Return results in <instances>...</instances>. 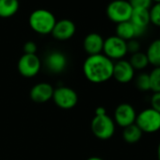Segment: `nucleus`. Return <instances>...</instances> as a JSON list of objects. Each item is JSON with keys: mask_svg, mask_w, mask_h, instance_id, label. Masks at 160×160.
<instances>
[{"mask_svg": "<svg viewBox=\"0 0 160 160\" xmlns=\"http://www.w3.org/2000/svg\"><path fill=\"white\" fill-rule=\"evenodd\" d=\"M54 90L55 89L51 84L46 82H41L31 88L29 97L33 102L45 103L52 99Z\"/></svg>", "mask_w": 160, "mask_h": 160, "instance_id": "nucleus-14", "label": "nucleus"}, {"mask_svg": "<svg viewBox=\"0 0 160 160\" xmlns=\"http://www.w3.org/2000/svg\"><path fill=\"white\" fill-rule=\"evenodd\" d=\"M116 36L121 38L122 40L125 41V42H128L132 39H137L136 38L135 27L133 26V24L130 21L117 24Z\"/></svg>", "mask_w": 160, "mask_h": 160, "instance_id": "nucleus-18", "label": "nucleus"}, {"mask_svg": "<svg viewBox=\"0 0 160 160\" xmlns=\"http://www.w3.org/2000/svg\"><path fill=\"white\" fill-rule=\"evenodd\" d=\"M75 24L69 19H61L56 22L55 27L51 32V35L58 41L70 40L75 33Z\"/></svg>", "mask_w": 160, "mask_h": 160, "instance_id": "nucleus-13", "label": "nucleus"}, {"mask_svg": "<svg viewBox=\"0 0 160 160\" xmlns=\"http://www.w3.org/2000/svg\"><path fill=\"white\" fill-rule=\"evenodd\" d=\"M135 78V86L140 92H148L150 89V76L147 72H139Z\"/></svg>", "mask_w": 160, "mask_h": 160, "instance_id": "nucleus-21", "label": "nucleus"}, {"mask_svg": "<svg viewBox=\"0 0 160 160\" xmlns=\"http://www.w3.org/2000/svg\"><path fill=\"white\" fill-rule=\"evenodd\" d=\"M150 76V89L154 92H160V67H154L151 72Z\"/></svg>", "mask_w": 160, "mask_h": 160, "instance_id": "nucleus-22", "label": "nucleus"}, {"mask_svg": "<svg viewBox=\"0 0 160 160\" xmlns=\"http://www.w3.org/2000/svg\"><path fill=\"white\" fill-rule=\"evenodd\" d=\"M135 123L142 133L152 134L160 130V113L148 108L137 114Z\"/></svg>", "mask_w": 160, "mask_h": 160, "instance_id": "nucleus-3", "label": "nucleus"}, {"mask_svg": "<svg viewBox=\"0 0 160 160\" xmlns=\"http://www.w3.org/2000/svg\"><path fill=\"white\" fill-rule=\"evenodd\" d=\"M152 3H160V0H152Z\"/></svg>", "mask_w": 160, "mask_h": 160, "instance_id": "nucleus-31", "label": "nucleus"}, {"mask_svg": "<svg viewBox=\"0 0 160 160\" xmlns=\"http://www.w3.org/2000/svg\"><path fill=\"white\" fill-rule=\"evenodd\" d=\"M57 19L53 12L45 9H38L32 12L28 17V24L31 29L40 34H51Z\"/></svg>", "mask_w": 160, "mask_h": 160, "instance_id": "nucleus-2", "label": "nucleus"}, {"mask_svg": "<svg viewBox=\"0 0 160 160\" xmlns=\"http://www.w3.org/2000/svg\"><path fill=\"white\" fill-rule=\"evenodd\" d=\"M159 39H160V38H159Z\"/></svg>", "mask_w": 160, "mask_h": 160, "instance_id": "nucleus-32", "label": "nucleus"}, {"mask_svg": "<svg viewBox=\"0 0 160 160\" xmlns=\"http://www.w3.org/2000/svg\"><path fill=\"white\" fill-rule=\"evenodd\" d=\"M37 44L32 42V41H28L27 42L24 46H23V50H24V54H29V55H34L37 52Z\"/></svg>", "mask_w": 160, "mask_h": 160, "instance_id": "nucleus-27", "label": "nucleus"}, {"mask_svg": "<svg viewBox=\"0 0 160 160\" xmlns=\"http://www.w3.org/2000/svg\"><path fill=\"white\" fill-rule=\"evenodd\" d=\"M114 79L119 83L126 84L131 82L135 77V70L128 60L120 59L114 63L113 75Z\"/></svg>", "mask_w": 160, "mask_h": 160, "instance_id": "nucleus-10", "label": "nucleus"}, {"mask_svg": "<svg viewBox=\"0 0 160 160\" xmlns=\"http://www.w3.org/2000/svg\"><path fill=\"white\" fill-rule=\"evenodd\" d=\"M130 22L135 27L136 38L143 36L147 30L150 22V13L147 9H133Z\"/></svg>", "mask_w": 160, "mask_h": 160, "instance_id": "nucleus-11", "label": "nucleus"}, {"mask_svg": "<svg viewBox=\"0 0 160 160\" xmlns=\"http://www.w3.org/2000/svg\"><path fill=\"white\" fill-rule=\"evenodd\" d=\"M142 135V131L138 128V126L136 123L124 127L122 131V138L128 144H135L138 142L141 139Z\"/></svg>", "mask_w": 160, "mask_h": 160, "instance_id": "nucleus-19", "label": "nucleus"}, {"mask_svg": "<svg viewBox=\"0 0 160 160\" xmlns=\"http://www.w3.org/2000/svg\"><path fill=\"white\" fill-rule=\"evenodd\" d=\"M103 54L112 61L123 59V58L127 55L126 42L116 35L107 38L104 41Z\"/></svg>", "mask_w": 160, "mask_h": 160, "instance_id": "nucleus-6", "label": "nucleus"}, {"mask_svg": "<svg viewBox=\"0 0 160 160\" xmlns=\"http://www.w3.org/2000/svg\"><path fill=\"white\" fill-rule=\"evenodd\" d=\"M126 47H127V53H130L131 55L140 51V43L137 39H132L126 42Z\"/></svg>", "mask_w": 160, "mask_h": 160, "instance_id": "nucleus-25", "label": "nucleus"}, {"mask_svg": "<svg viewBox=\"0 0 160 160\" xmlns=\"http://www.w3.org/2000/svg\"><path fill=\"white\" fill-rule=\"evenodd\" d=\"M92 134L99 139L107 140L115 134V122L108 114L103 116H94L91 122Z\"/></svg>", "mask_w": 160, "mask_h": 160, "instance_id": "nucleus-5", "label": "nucleus"}, {"mask_svg": "<svg viewBox=\"0 0 160 160\" xmlns=\"http://www.w3.org/2000/svg\"><path fill=\"white\" fill-rule=\"evenodd\" d=\"M114 62L103 53L89 56L83 63V72L90 82L94 84L105 83L113 75Z\"/></svg>", "mask_w": 160, "mask_h": 160, "instance_id": "nucleus-1", "label": "nucleus"}, {"mask_svg": "<svg viewBox=\"0 0 160 160\" xmlns=\"http://www.w3.org/2000/svg\"><path fill=\"white\" fill-rule=\"evenodd\" d=\"M146 56L149 64L153 67H160V39L152 41L146 51Z\"/></svg>", "mask_w": 160, "mask_h": 160, "instance_id": "nucleus-17", "label": "nucleus"}, {"mask_svg": "<svg viewBox=\"0 0 160 160\" xmlns=\"http://www.w3.org/2000/svg\"><path fill=\"white\" fill-rule=\"evenodd\" d=\"M128 61L135 71H142L146 69L147 66L149 65V61L146 54L141 51L132 54Z\"/></svg>", "mask_w": 160, "mask_h": 160, "instance_id": "nucleus-20", "label": "nucleus"}, {"mask_svg": "<svg viewBox=\"0 0 160 160\" xmlns=\"http://www.w3.org/2000/svg\"><path fill=\"white\" fill-rule=\"evenodd\" d=\"M44 65L50 72L60 73L67 68L68 59L64 53L55 50L46 56L44 59Z\"/></svg>", "mask_w": 160, "mask_h": 160, "instance_id": "nucleus-12", "label": "nucleus"}, {"mask_svg": "<svg viewBox=\"0 0 160 160\" xmlns=\"http://www.w3.org/2000/svg\"><path fill=\"white\" fill-rule=\"evenodd\" d=\"M157 159L160 160V141H159L158 146H157Z\"/></svg>", "mask_w": 160, "mask_h": 160, "instance_id": "nucleus-30", "label": "nucleus"}, {"mask_svg": "<svg viewBox=\"0 0 160 160\" xmlns=\"http://www.w3.org/2000/svg\"><path fill=\"white\" fill-rule=\"evenodd\" d=\"M137 112L134 107L128 103H122L118 105L114 110V122L119 126L124 128L135 123Z\"/></svg>", "mask_w": 160, "mask_h": 160, "instance_id": "nucleus-9", "label": "nucleus"}, {"mask_svg": "<svg viewBox=\"0 0 160 160\" xmlns=\"http://www.w3.org/2000/svg\"><path fill=\"white\" fill-rule=\"evenodd\" d=\"M41 67V59L36 54H24L18 60V71L22 76L27 78H31L37 75Z\"/></svg>", "mask_w": 160, "mask_h": 160, "instance_id": "nucleus-8", "label": "nucleus"}, {"mask_svg": "<svg viewBox=\"0 0 160 160\" xmlns=\"http://www.w3.org/2000/svg\"><path fill=\"white\" fill-rule=\"evenodd\" d=\"M87 160H104V159L101 157H98V156H92V157L88 158Z\"/></svg>", "mask_w": 160, "mask_h": 160, "instance_id": "nucleus-29", "label": "nucleus"}, {"mask_svg": "<svg viewBox=\"0 0 160 160\" xmlns=\"http://www.w3.org/2000/svg\"><path fill=\"white\" fill-rule=\"evenodd\" d=\"M105 39L96 32L88 34L83 41V48L89 56L98 55L103 53Z\"/></svg>", "mask_w": 160, "mask_h": 160, "instance_id": "nucleus-15", "label": "nucleus"}, {"mask_svg": "<svg viewBox=\"0 0 160 160\" xmlns=\"http://www.w3.org/2000/svg\"><path fill=\"white\" fill-rule=\"evenodd\" d=\"M19 0H0V18H10L19 11Z\"/></svg>", "mask_w": 160, "mask_h": 160, "instance_id": "nucleus-16", "label": "nucleus"}, {"mask_svg": "<svg viewBox=\"0 0 160 160\" xmlns=\"http://www.w3.org/2000/svg\"><path fill=\"white\" fill-rule=\"evenodd\" d=\"M52 99L59 108L71 109L76 106L78 102V95L74 90L62 86L54 90Z\"/></svg>", "mask_w": 160, "mask_h": 160, "instance_id": "nucleus-7", "label": "nucleus"}, {"mask_svg": "<svg viewBox=\"0 0 160 160\" xmlns=\"http://www.w3.org/2000/svg\"><path fill=\"white\" fill-rule=\"evenodd\" d=\"M133 9H147L149 10L152 5V0H127Z\"/></svg>", "mask_w": 160, "mask_h": 160, "instance_id": "nucleus-24", "label": "nucleus"}, {"mask_svg": "<svg viewBox=\"0 0 160 160\" xmlns=\"http://www.w3.org/2000/svg\"><path fill=\"white\" fill-rule=\"evenodd\" d=\"M150 22L155 27L160 28V3H154L149 9Z\"/></svg>", "mask_w": 160, "mask_h": 160, "instance_id": "nucleus-23", "label": "nucleus"}, {"mask_svg": "<svg viewBox=\"0 0 160 160\" xmlns=\"http://www.w3.org/2000/svg\"><path fill=\"white\" fill-rule=\"evenodd\" d=\"M94 116H103L107 114V109L104 107H98L96 108L95 111H94Z\"/></svg>", "mask_w": 160, "mask_h": 160, "instance_id": "nucleus-28", "label": "nucleus"}, {"mask_svg": "<svg viewBox=\"0 0 160 160\" xmlns=\"http://www.w3.org/2000/svg\"><path fill=\"white\" fill-rule=\"evenodd\" d=\"M150 103H151V108L160 113V92L152 93Z\"/></svg>", "mask_w": 160, "mask_h": 160, "instance_id": "nucleus-26", "label": "nucleus"}, {"mask_svg": "<svg viewBox=\"0 0 160 160\" xmlns=\"http://www.w3.org/2000/svg\"><path fill=\"white\" fill-rule=\"evenodd\" d=\"M132 12L133 8L127 0H113L106 10L108 18L115 24L130 21Z\"/></svg>", "mask_w": 160, "mask_h": 160, "instance_id": "nucleus-4", "label": "nucleus"}]
</instances>
